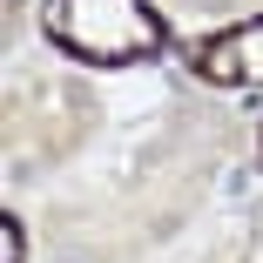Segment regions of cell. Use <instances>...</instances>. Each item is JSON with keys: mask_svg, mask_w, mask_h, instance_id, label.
I'll return each mask as SVG.
<instances>
[{"mask_svg": "<svg viewBox=\"0 0 263 263\" xmlns=\"http://www.w3.org/2000/svg\"><path fill=\"white\" fill-rule=\"evenodd\" d=\"M41 34L74 68H142L169 54L155 0H41Z\"/></svg>", "mask_w": 263, "mask_h": 263, "instance_id": "cell-1", "label": "cell"}, {"mask_svg": "<svg viewBox=\"0 0 263 263\" xmlns=\"http://www.w3.org/2000/svg\"><path fill=\"white\" fill-rule=\"evenodd\" d=\"M189 68L209 88H236V95H263V14H243L216 34H202L189 47Z\"/></svg>", "mask_w": 263, "mask_h": 263, "instance_id": "cell-2", "label": "cell"}, {"mask_svg": "<svg viewBox=\"0 0 263 263\" xmlns=\"http://www.w3.org/2000/svg\"><path fill=\"white\" fill-rule=\"evenodd\" d=\"M256 142H263V128H256Z\"/></svg>", "mask_w": 263, "mask_h": 263, "instance_id": "cell-4", "label": "cell"}, {"mask_svg": "<svg viewBox=\"0 0 263 263\" xmlns=\"http://www.w3.org/2000/svg\"><path fill=\"white\" fill-rule=\"evenodd\" d=\"M0 263H27V230H21V216H0Z\"/></svg>", "mask_w": 263, "mask_h": 263, "instance_id": "cell-3", "label": "cell"}]
</instances>
